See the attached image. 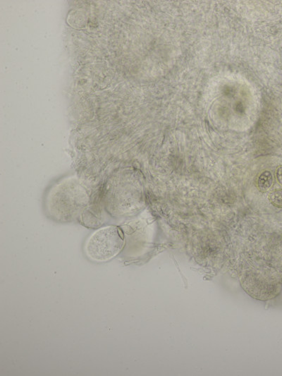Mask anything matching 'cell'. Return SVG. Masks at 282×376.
I'll list each match as a JSON object with an SVG mask.
<instances>
[{
	"label": "cell",
	"mask_w": 282,
	"mask_h": 376,
	"mask_svg": "<svg viewBox=\"0 0 282 376\" xmlns=\"http://www.w3.org/2000/svg\"><path fill=\"white\" fill-rule=\"evenodd\" d=\"M125 239L122 231L115 226L97 229L87 240L85 252L90 260L106 262L123 250Z\"/></svg>",
	"instance_id": "1"
},
{
	"label": "cell",
	"mask_w": 282,
	"mask_h": 376,
	"mask_svg": "<svg viewBox=\"0 0 282 376\" xmlns=\"http://www.w3.org/2000/svg\"><path fill=\"white\" fill-rule=\"evenodd\" d=\"M273 177L270 172L266 170L259 176L257 179V186L261 191L268 190L272 185Z\"/></svg>",
	"instance_id": "2"
},
{
	"label": "cell",
	"mask_w": 282,
	"mask_h": 376,
	"mask_svg": "<svg viewBox=\"0 0 282 376\" xmlns=\"http://www.w3.org/2000/svg\"><path fill=\"white\" fill-rule=\"evenodd\" d=\"M269 200L271 204L275 207L282 208V190L275 191L271 193L269 196Z\"/></svg>",
	"instance_id": "3"
},
{
	"label": "cell",
	"mask_w": 282,
	"mask_h": 376,
	"mask_svg": "<svg viewBox=\"0 0 282 376\" xmlns=\"http://www.w3.org/2000/svg\"><path fill=\"white\" fill-rule=\"evenodd\" d=\"M276 179L278 183L282 186V167H279L276 172Z\"/></svg>",
	"instance_id": "4"
}]
</instances>
